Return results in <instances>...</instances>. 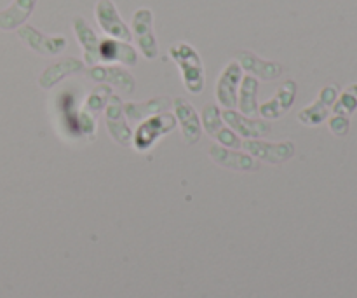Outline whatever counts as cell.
<instances>
[{
	"mask_svg": "<svg viewBox=\"0 0 357 298\" xmlns=\"http://www.w3.org/2000/svg\"><path fill=\"white\" fill-rule=\"evenodd\" d=\"M169 54L180 66L185 87L192 94H201L204 89V68L197 51L185 42H178L171 45Z\"/></svg>",
	"mask_w": 357,
	"mask_h": 298,
	"instance_id": "6da1fadb",
	"label": "cell"
},
{
	"mask_svg": "<svg viewBox=\"0 0 357 298\" xmlns=\"http://www.w3.org/2000/svg\"><path fill=\"white\" fill-rule=\"evenodd\" d=\"M176 117L171 114H157L153 117H149L145 122H142L136 133L132 135V143L136 150L145 152L155 145L160 136H166L176 128Z\"/></svg>",
	"mask_w": 357,
	"mask_h": 298,
	"instance_id": "7a4b0ae2",
	"label": "cell"
},
{
	"mask_svg": "<svg viewBox=\"0 0 357 298\" xmlns=\"http://www.w3.org/2000/svg\"><path fill=\"white\" fill-rule=\"evenodd\" d=\"M17 37H20L31 51L44 56L59 54V52L65 51V47L68 45L66 38L61 37V35L49 37V35H44L42 31H38L37 28L30 27V24H21V27L17 28Z\"/></svg>",
	"mask_w": 357,
	"mask_h": 298,
	"instance_id": "3957f363",
	"label": "cell"
},
{
	"mask_svg": "<svg viewBox=\"0 0 357 298\" xmlns=\"http://www.w3.org/2000/svg\"><path fill=\"white\" fill-rule=\"evenodd\" d=\"M152 10L139 9L136 10L132 16V31H135V38L138 42L139 51L143 52L146 59H153L159 54V47H157L155 35L152 30Z\"/></svg>",
	"mask_w": 357,
	"mask_h": 298,
	"instance_id": "277c9868",
	"label": "cell"
},
{
	"mask_svg": "<svg viewBox=\"0 0 357 298\" xmlns=\"http://www.w3.org/2000/svg\"><path fill=\"white\" fill-rule=\"evenodd\" d=\"M96 20L100 27L103 28L105 33H108L110 37L124 42H129L132 38L131 30L122 21V17L119 16L117 7L112 0H100L96 3Z\"/></svg>",
	"mask_w": 357,
	"mask_h": 298,
	"instance_id": "5b68a950",
	"label": "cell"
},
{
	"mask_svg": "<svg viewBox=\"0 0 357 298\" xmlns=\"http://www.w3.org/2000/svg\"><path fill=\"white\" fill-rule=\"evenodd\" d=\"M241 80H243V68L237 61H230L223 68L218 82H216V100L227 110L237 105V91H239Z\"/></svg>",
	"mask_w": 357,
	"mask_h": 298,
	"instance_id": "8992f818",
	"label": "cell"
},
{
	"mask_svg": "<svg viewBox=\"0 0 357 298\" xmlns=\"http://www.w3.org/2000/svg\"><path fill=\"white\" fill-rule=\"evenodd\" d=\"M243 145L246 147L251 157H257V159L268 164H282L291 159L293 154H295V147L291 142L268 143L261 142V140H248Z\"/></svg>",
	"mask_w": 357,
	"mask_h": 298,
	"instance_id": "52a82bcc",
	"label": "cell"
},
{
	"mask_svg": "<svg viewBox=\"0 0 357 298\" xmlns=\"http://www.w3.org/2000/svg\"><path fill=\"white\" fill-rule=\"evenodd\" d=\"M223 121L232 128L234 133H237L239 136H244L248 140H258L261 136H267L272 131L271 122L261 121V119H253L248 117V115L239 114V112L230 110L223 112Z\"/></svg>",
	"mask_w": 357,
	"mask_h": 298,
	"instance_id": "ba28073f",
	"label": "cell"
},
{
	"mask_svg": "<svg viewBox=\"0 0 357 298\" xmlns=\"http://www.w3.org/2000/svg\"><path fill=\"white\" fill-rule=\"evenodd\" d=\"M173 105L174 117H176V122H180L185 142H187V145H195L201 140L202 135L201 119H199L197 112H195V108L185 98H176Z\"/></svg>",
	"mask_w": 357,
	"mask_h": 298,
	"instance_id": "9c48e42d",
	"label": "cell"
},
{
	"mask_svg": "<svg viewBox=\"0 0 357 298\" xmlns=\"http://www.w3.org/2000/svg\"><path fill=\"white\" fill-rule=\"evenodd\" d=\"M107 128L112 138L119 145H129L132 140V131L124 119V108L117 96H110L107 103Z\"/></svg>",
	"mask_w": 357,
	"mask_h": 298,
	"instance_id": "30bf717a",
	"label": "cell"
},
{
	"mask_svg": "<svg viewBox=\"0 0 357 298\" xmlns=\"http://www.w3.org/2000/svg\"><path fill=\"white\" fill-rule=\"evenodd\" d=\"M209 157H211L216 164L227 167V170L257 171L258 167H260V164H258V161H255V157L234 152V149H225V147L218 145V143L209 147Z\"/></svg>",
	"mask_w": 357,
	"mask_h": 298,
	"instance_id": "8fae6325",
	"label": "cell"
},
{
	"mask_svg": "<svg viewBox=\"0 0 357 298\" xmlns=\"http://www.w3.org/2000/svg\"><path fill=\"white\" fill-rule=\"evenodd\" d=\"M89 77L96 82H108L124 94H131L136 87L135 77L121 66H93L89 70Z\"/></svg>",
	"mask_w": 357,
	"mask_h": 298,
	"instance_id": "7c38bea8",
	"label": "cell"
},
{
	"mask_svg": "<svg viewBox=\"0 0 357 298\" xmlns=\"http://www.w3.org/2000/svg\"><path fill=\"white\" fill-rule=\"evenodd\" d=\"M237 63L241 65V68L248 70V72L253 73V75H257L261 80L279 79L282 73V66L279 63L258 58L257 54L250 51L237 52Z\"/></svg>",
	"mask_w": 357,
	"mask_h": 298,
	"instance_id": "4fadbf2b",
	"label": "cell"
},
{
	"mask_svg": "<svg viewBox=\"0 0 357 298\" xmlns=\"http://www.w3.org/2000/svg\"><path fill=\"white\" fill-rule=\"evenodd\" d=\"M295 94H296V86L295 82H284L281 86V89L278 91L272 100L265 101V103L260 105L258 108V114H261L264 117L267 119H279L286 114V112L291 108L293 101H295Z\"/></svg>",
	"mask_w": 357,
	"mask_h": 298,
	"instance_id": "5bb4252c",
	"label": "cell"
},
{
	"mask_svg": "<svg viewBox=\"0 0 357 298\" xmlns=\"http://www.w3.org/2000/svg\"><path fill=\"white\" fill-rule=\"evenodd\" d=\"M100 61H121L124 65L132 66L138 61V54L128 42L117 40V38H105V40H100Z\"/></svg>",
	"mask_w": 357,
	"mask_h": 298,
	"instance_id": "9a60e30c",
	"label": "cell"
},
{
	"mask_svg": "<svg viewBox=\"0 0 357 298\" xmlns=\"http://www.w3.org/2000/svg\"><path fill=\"white\" fill-rule=\"evenodd\" d=\"M37 0H13L7 9L0 10V30L10 31L24 24L33 13Z\"/></svg>",
	"mask_w": 357,
	"mask_h": 298,
	"instance_id": "2e32d148",
	"label": "cell"
},
{
	"mask_svg": "<svg viewBox=\"0 0 357 298\" xmlns=\"http://www.w3.org/2000/svg\"><path fill=\"white\" fill-rule=\"evenodd\" d=\"M73 30H75L77 40L82 45L84 59H86L87 65H94V63L100 61V38L94 33L93 28L87 24V21L84 17H75Z\"/></svg>",
	"mask_w": 357,
	"mask_h": 298,
	"instance_id": "e0dca14e",
	"label": "cell"
},
{
	"mask_svg": "<svg viewBox=\"0 0 357 298\" xmlns=\"http://www.w3.org/2000/svg\"><path fill=\"white\" fill-rule=\"evenodd\" d=\"M84 70V63L77 58H66L61 61L54 63L49 68L44 70V73L38 79V84L44 89H51L52 86H56L58 82H61L65 77L73 75V73H79Z\"/></svg>",
	"mask_w": 357,
	"mask_h": 298,
	"instance_id": "ac0fdd59",
	"label": "cell"
},
{
	"mask_svg": "<svg viewBox=\"0 0 357 298\" xmlns=\"http://www.w3.org/2000/svg\"><path fill=\"white\" fill-rule=\"evenodd\" d=\"M173 101L167 96L153 98V100L143 101V103H126L122 105L124 108V115H128L129 121L142 122L149 119L150 115H157L164 110H169Z\"/></svg>",
	"mask_w": 357,
	"mask_h": 298,
	"instance_id": "d6986e66",
	"label": "cell"
},
{
	"mask_svg": "<svg viewBox=\"0 0 357 298\" xmlns=\"http://www.w3.org/2000/svg\"><path fill=\"white\" fill-rule=\"evenodd\" d=\"M237 107L241 114L253 117L258 115V80L253 75H248L241 80L239 96H237Z\"/></svg>",
	"mask_w": 357,
	"mask_h": 298,
	"instance_id": "ffe728a7",
	"label": "cell"
},
{
	"mask_svg": "<svg viewBox=\"0 0 357 298\" xmlns=\"http://www.w3.org/2000/svg\"><path fill=\"white\" fill-rule=\"evenodd\" d=\"M110 96H112V89L108 86L94 87V89L91 91L89 96H87V100H86L87 114H91V115H94V117H96L98 112H101L105 107H107Z\"/></svg>",
	"mask_w": 357,
	"mask_h": 298,
	"instance_id": "44dd1931",
	"label": "cell"
},
{
	"mask_svg": "<svg viewBox=\"0 0 357 298\" xmlns=\"http://www.w3.org/2000/svg\"><path fill=\"white\" fill-rule=\"evenodd\" d=\"M220 108L216 105H206L202 108V126H204L206 133L211 136H215L220 129L223 128L222 126V117H220Z\"/></svg>",
	"mask_w": 357,
	"mask_h": 298,
	"instance_id": "7402d4cb",
	"label": "cell"
},
{
	"mask_svg": "<svg viewBox=\"0 0 357 298\" xmlns=\"http://www.w3.org/2000/svg\"><path fill=\"white\" fill-rule=\"evenodd\" d=\"M215 138L218 140L220 145L227 147V149L237 150L243 147V140L239 138V135H237V133H234L232 129H229V128L220 129V131L215 135Z\"/></svg>",
	"mask_w": 357,
	"mask_h": 298,
	"instance_id": "603a6c76",
	"label": "cell"
}]
</instances>
